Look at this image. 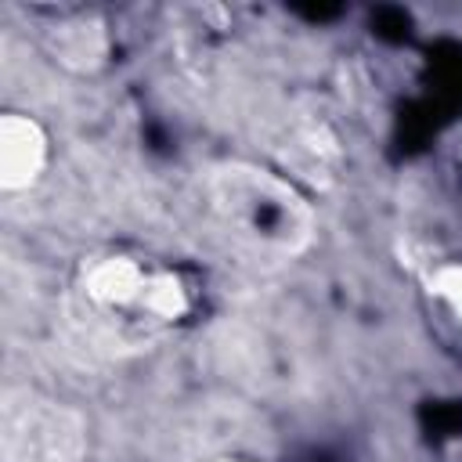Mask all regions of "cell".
Masks as SVG:
<instances>
[{
    "instance_id": "obj_1",
    "label": "cell",
    "mask_w": 462,
    "mask_h": 462,
    "mask_svg": "<svg viewBox=\"0 0 462 462\" xmlns=\"http://www.w3.org/2000/svg\"><path fill=\"white\" fill-rule=\"evenodd\" d=\"M76 296L87 314L123 332H170L195 310V285L170 263L137 249H101L79 260Z\"/></svg>"
},
{
    "instance_id": "obj_2",
    "label": "cell",
    "mask_w": 462,
    "mask_h": 462,
    "mask_svg": "<svg viewBox=\"0 0 462 462\" xmlns=\"http://www.w3.org/2000/svg\"><path fill=\"white\" fill-rule=\"evenodd\" d=\"M217 206L227 220L267 249H296L310 235L307 206L271 173L227 170L217 177Z\"/></svg>"
},
{
    "instance_id": "obj_3",
    "label": "cell",
    "mask_w": 462,
    "mask_h": 462,
    "mask_svg": "<svg viewBox=\"0 0 462 462\" xmlns=\"http://www.w3.org/2000/svg\"><path fill=\"white\" fill-rule=\"evenodd\" d=\"M51 162V137L43 123L29 112L0 116V188L7 195L29 191L40 184Z\"/></svg>"
},
{
    "instance_id": "obj_4",
    "label": "cell",
    "mask_w": 462,
    "mask_h": 462,
    "mask_svg": "<svg viewBox=\"0 0 462 462\" xmlns=\"http://www.w3.org/2000/svg\"><path fill=\"white\" fill-rule=\"evenodd\" d=\"M430 296L462 332V260H444L430 271Z\"/></svg>"
},
{
    "instance_id": "obj_5",
    "label": "cell",
    "mask_w": 462,
    "mask_h": 462,
    "mask_svg": "<svg viewBox=\"0 0 462 462\" xmlns=\"http://www.w3.org/2000/svg\"><path fill=\"white\" fill-rule=\"evenodd\" d=\"M209 462H249V458H235V455H220V458H209Z\"/></svg>"
}]
</instances>
